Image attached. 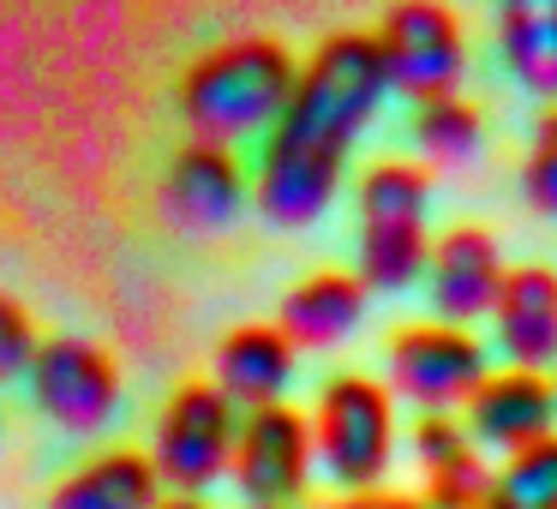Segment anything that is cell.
<instances>
[{
	"label": "cell",
	"instance_id": "3957f363",
	"mask_svg": "<svg viewBox=\"0 0 557 509\" xmlns=\"http://www.w3.org/2000/svg\"><path fill=\"white\" fill-rule=\"evenodd\" d=\"M360 210V270L366 294H396L425 276V210H432V169L420 162H372L354 186Z\"/></svg>",
	"mask_w": 557,
	"mask_h": 509
},
{
	"label": "cell",
	"instance_id": "6da1fadb",
	"mask_svg": "<svg viewBox=\"0 0 557 509\" xmlns=\"http://www.w3.org/2000/svg\"><path fill=\"white\" fill-rule=\"evenodd\" d=\"M389 78L372 30H330L300 61L294 102L264 138V162L252 174V204L270 228H306L336 204L348 145L384 109Z\"/></svg>",
	"mask_w": 557,
	"mask_h": 509
},
{
	"label": "cell",
	"instance_id": "603a6c76",
	"mask_svg": "<svg viewBox=\"0 0 557 509\" xmlns=\"http://www.w3.org/2000/svg\"><path fill=\"white\" fill-rule=\"evenodd\" d=\"M157 509H210L205 497H181V492H169V497H157Z\"/></svg>",
	"mask_w": 557,
	"mask_h": 509
},
{
	"label": "cell",
	"instance_id": "5bb4252c",
	"mask_svg": "<svg viewBox=\"0 0 557 509\" xmlns=\"http://www.w3.org/2000/svg\"><path fill=\"white\" fill-rule=\"evenodd\" d=\"M210 384L222 389L234 413L252 408H276L294 384V348L276 324H234L228 336L216 342V377Z\"/></svg>",
	"mask_w": 557,
	"mask_h": 509
},
{
	"label": "cell",
	"instance_id": "e0dca14e",
	"mask_svg": "<svg viewBox=\"0 0 557 509\" xmlns=\"http://www.w3.org/2000/svg\"><path fill=\"white\" fill-rule=\"evenodd\" d=\"M497 54L528 97L557 102V0H509L497 7Z\"/></svg>",
	"mask_w": 557,
	"mask_h": 509
},
{
	"label": "cell",
	"instance_id": "7a4b0ae2",
	"mask_svg": "<svg viewBox=\"0 0 557 509\" xmlns=\"http://www.w3.org/2000/svg\"><path fill=\"white\" fill-rule=\"evenodd\" d=\"M294 78H300V61L288 54V42L264 37V30H240L186 66L174 102H181L193 145L228 150L252 133H270L288 114Z\"/></svg>",
	"mask_w": 557,
	"mask_h": 509
},
{
	"label": "cell",
	"instance_id": "30bf717a",
	"mask_svg": "<svg viewBox=\"0 0 557 509\" xmlns=\"http://www.w3.org/2000/svg\"><path fill=\"white\" fill-rule=\"evenodd\" d=\"M425 288H432V312L437 324H461L492 318V300L504 288V252L485 228L456 222L425 246Z\"/></svg>",
	"mask_w": 557,
	"mask_h": 509
},
{
	"label": "cell",
	"instance_id": "8fae6325",
	"mask_svg": "<svg viewBox=\"0 0 557 509\" xmlns=\"http://www.w3.org/2000/svg\"><path fill=\"white\" fill-rule=\"evenodd\" d=\"M246 198H252V186H246L240 162L216 145H181L174 162L162 169V186H157L162 216L181 234H222L240 216Z\"/></svg>",
	"mask_w": 557,
	"mask_h": 509
},
{
	"label": "cell",
	"instance_id": "52a82bcc",
	"mask_svg": "<svg viewBox=\"0 0 557 509\" xmlns=\"http://www.w3.org/2000/svg\"><path fill=\"white\" fill-rule=\"evenodd\" d=\"M492 372L485 365V348L473 330L461 324H408L389 336V396L413 401L420 413H449L480 389V377Z\"/></svg>",
	"mask_w": 557,
	"mask_h": 509
},
{
	"label": "cell",
	"instance_id": "2e32d148",
	"mask_svg": "<svg viewBox=\"0 0 557 509\" xmlns=\"http://www.w3.org/2000/svg\"><path fill=\"white\" fill-rule=\"evenodd\" d=\"M162 485L150 456L138 449H102V456L78 461L61 485L49 492V509H157Z\"/></svg>",
	"mask_w": 557,
	"mask_h": 509
},
{
	"label": "cell",
	"instance_id": "cb8c5ba5",
	"mask_svg": "<svg viewBox=\"0 0 557 509\" xmlns=\"http://www.w3.org/2000/svg\"><path fill=\"white\" fill-rule=\"evenodd\" d=\"M552 396H557V377H552Z\"/></svg>",
	"mask_w": 557,
	"mask_h": 509
},
{
	"label": "cell",
	"instance_id": "44dd1931",
	"mask_svg": "<svg viewBox=\"0 0 557 509\" xmlns=\"http://www.w3.org/2000/svg\"><path fill=\"white\" fill-rule=\"evenodd\" d=\"M521 193L540 216L557 222V102L533 121V145H528V162H521Z\"/></svg>",
	"mask_w": 557,
	"mask_h": 509
},
{
	"label": "cell",
	"instance_id": "5b68a950",
	"mask_svg": "<svg viewBox=\"0 0 557 509\" xmlns=\"http://www.w3.org/2000/svg\"><path fill=\"white\" fill-rule=\"evenodd\" d=\"M234 432H240V413L222 401V389L205 377H186L157 413V437H150L157 485L181 497H205L216 480H228Z\"/></svg>",
	"mask_w": 557,
	"mask_h": 509
},
{
	"label": "cell",
	"instance_id": "ac0fdd59",
	"mask_svg": "<svg viewBox=\"0 0 557 509\" xmlns=\"http://www.w3.org/2000/svg\"><path fill=\"white\" fill-rule=\"evenodd\" d=\"M480 509H557V432L504 456Z\"/></svg>",
	"mask_w": 557,
	"mask_h": 509
},
{
	"label": "cell",
	"instance_id": "ba28073f",
	"mask_svg": "<svg viewBox=\"0 0 557 509\" xmlns=\"http://www.w3.org/2000/svg\"><path fill=\"white\" fill-rule=\"evenodd\" d=\"M312 425L300 408L276 401V408H252L240 413V432H234V461L228 480L246 497V509H294L312 480Z\"/></svg>",
	"mask_w": 557,
	"mask_h": 509
},
{
	"label": "cell",
	"instance_id": "8992f818",
	"mask_svg": "<svg viewBox=\"0 0 557 509\" xmlns=\"http://www.w3.org/2000/svg\"><path fill=\"white\" fill-rule=\"evenodd\" d=\"M377 61H384V78L396 97H408L413 109L420 102H444L461 90V73H468V42H461V18L437 0H401L377 18L372 30Z\"/></svg>",
	"mask_w": 557,
	"mask_h": 509
},
{
	"label": "cell",
	"instance_id": "7402d4cb",
	"mask_svg": "<svg viewBox=\"0 0 557 509\" xmlns=\"http://www.w3.org/2000/svg\"><path fill=\"white\" fill-rule=\"evenodd\" d=\"M37 348H42V336H37V324H30V312L13 294H0V384L25 377L30 360H37Z\"/></svg>",
	"mask_w": 557,
	"mask_h": 509
},
{
	"label": "cell",
	"instance_id": "277c9868",
	"mask_svg": "<svg viewBox=\"0 0 557 509\" xmlns=\"http://www.w3.org/2000/svg\"><path fill=\"white\" fill-rule=\"evenodd\" d=\"M306 425H312V461L342 492H372L396 461V396L366 372L330 377Z\"/></svg>",
	"mask_w": 557,
	"mask_h": 509
},
{
	"label": "cell",
	"instance_id": "ffe728a7",
	"mask_svg": "<svg viewBox=\"0 0 557 509\" xmlns=\"http://www.w3.org/2000/svg\"><path fill=\"white\" fill-rule=\"evenodd\" d=\"M413 456H420L425 480H437V473H456V468H468V461H480V456H473L468 425H461L456 413H420V420H413Z\"/></svg>",
	"mask_w": 557,
	"mask_h": 509
},
{
	"label": "cell",
	"instance_id": "7c38bea8",
	"mask_svg": "<svg viewBox=\"0 0 557 509\" xmlns=\"http://www.w3.org/2000/svg\"><path fill=\"white\" fill-rule=\"evenodd\" d=\"M468 437L485 449H504V456H516V449L540 444V437L557 432V396H552V377L545 372H485L480 389H473L468 401Z\"/></svg>",
	"mask_w": 557,
	"mask_h": 509
},
{
	"label": "cell",
	"instance_id": "9c48e42d",
	"mask_svg": "<svg viewBox=\"0 0 557 509\" xmlns=\"http://www.w3.org/2000/svg\"><path fill=\"white\" fill-rule=\"evenodd\" d=\"M30 396L61 432H102L121 413V365L85 336H49L30 360Z\"/></svg>",
	"mask_w": 557,
	"mask_h": 509
},
{
	"label": "cell",
	"instance_id": "d6986e66",
	"mask_svg": "<svg viewBox=\"0 0 557 509\" xmlns=\"http://www.w3.org/2000/svg\"><path fill=\"white\" fill-rule=\"evenodd\" d=\"M408 138L420 145V157L432 169H461V162L480 150V109H468L461 97L444 102H420L408 121Z\"/></svg>",
	"mask_w": 557,
	"mask_h": 509
},
{
	"label": "cell",
	"instance_id": "9a60e30c",
	"mask_svg": "<svg viewBox=\"0 0 557 509\" xmlns=\"http://www.w3.org/2000/svg\"><path fill=\"white\" fill-rule=\"evenodd\" d=\"M366 318V282L354 270H318V276L294 282L276 306V330L288 336V348H336L342 336H354V324Z\"/></svg>",
	"mask_w": 557,
	"mask_h": 509
},
{
	"label": "cell",
	"instance_id": "4fadbf2b",
	"mask_svg": "<svg viewBox=\"0 0 557 509\" xmlns=\"http://www.w3.org/2000/svg\"><path fill=\"white\" fill-rule=\"evenodd\" d=\"M492 342L509 372H545L557 365V270L516 264L492 300Z\"/></svg>",
	"mask_w": 557,
	"mask_h": 509
}]
</instances>
